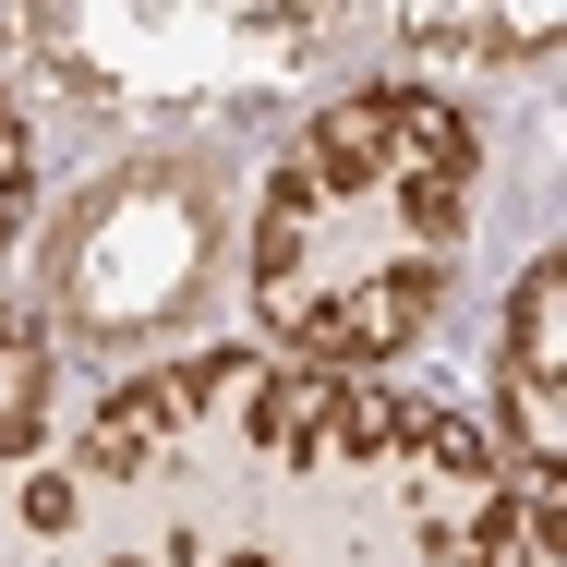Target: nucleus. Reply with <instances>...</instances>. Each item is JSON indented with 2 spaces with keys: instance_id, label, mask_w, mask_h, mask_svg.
Wrapping results in <instances>:
<instances>
[{
  "instance_id": "obj_1",
  "label": "nucleus",
  "mask_w": 567,
  "mask_h": 567,
  "mask_svg": "<svg viewBox=\"0 0 567 567\" xmlns=\"http://www.w3.org/2000/svg\"><path fill=\"white\" fill-rule=\"evenodd\" d=\"M85 471L110 567H544L471 411L254 339L97 374Z\"/></svg>"
},
{
  "instance_id": "obj_2",
  "label": "nucleus",
  "mask_w": 567,
  "mask_h": 567,
  "mask_svg": "<svg viewBox=\"0 0 567 567\" xmlns=\"http://www.w3.org/2000/svg\"><path fill=\"white\" fill-rule=\"evenodd\" d=\"M483 121L447 85H350L315 110L254 182L241 229V290H254V350L315 362V374H386L447 315L471 218H483Z\"/></svg>"
},
{
  "instance_id": "obj_3",
  "label": "nucleus",
  "mask_w": 567,
  "mask_h": 567,
  "mask_svg": "<svg viewBox=\"0 0 567 567\" xmlns=\"http://www.w3.org/2000/svg\"><path fill=\"white\" fill-rule=\"evenodd\" d=\"M85 362L49 315L0 302V567H110L85 471Z\"/></svg>"
},
{
  "instance_id": "obj_4",
  "label": "nucleus",
  "mask_w": 567,
  "mask_h": 567,
  "mask_svg": "<svg viewBox=\"0 0 567 567\" xmlns=\"http://www.w3.org/2000/svg\"><path fill=\"white\" fill-rule=\"evenodd\" d=\"M556 327H567V266L532 254L507 315H495V374H483V447L507 471L519 519H532V556L567 567V362H556Z\"/></svg>"
},
{
  "instance_id": "obj_5",
  "label": "nucleus",
  "mask_w": 567,
  "mask_h": 567,
  "mask_svg": "<svg viewBox=\"0 0 567 567\" xmlns=\"http://www.w3.org/2000/svg\"><path fill=\"white\" fill-rule=\"evenodd\" d=\"M399 37L411 49H447V61H544L556 49V12H411Z\"/></svg>"
},
{
  "instance_id": "obj_6",
  "label": "nucleus",
  "mask_w": 567,
  "mask_h": 567,
  "mask_svg": "<svg viewBox=\"0 0 567 567\" xmlns=\"http://www.w3.org/2000/svg\"><path fill=\"white\" fill-rule=\"evenodd\" d=\"M24 218H37V133H24V110H12V85H0V266H12V241H24Z\"/></svg>"
}]
</instances>
